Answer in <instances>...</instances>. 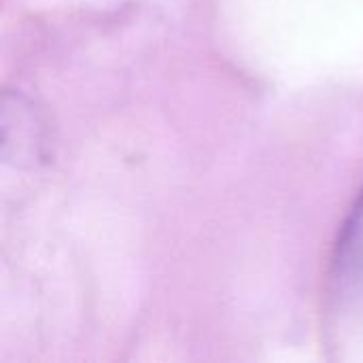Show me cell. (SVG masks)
<instances>
[{"label": "cell", "instance_id": "obj_1", "mask_svg": "<svg viewBox=\"0 0 363 363\" xmlns=\"http://www.w3.org/2000/svg\"><path fill=\"white\" fill-rule=\"evenodd\" d=\"M328 308L338 323H363V191L334 251Z\"/></svg>", "mask_w": 363, "mask_h": 363}]
</instances>
